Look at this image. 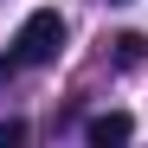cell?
<instances>
[{
    "mask_svg": "<svg viewBox=\"0 0 148 148\" xmlns=\"http://www.w3.org/2000/svg\"><path fill=\"white\" fill-rule=\"evenodd\" d=\"M13 52L26 58V64H52V58L64 52V19H58L52 7L26 13V26H19V39H13Z\"/></svg>",
    "mask_w": 148,
    "mask_h": 148,
    "instance_id": "6da1fadb",
    "label": "cell"
},
{
    "mask_svg": "<svg viewBox=\"0 0 148 148\" xmlns=\"http://www.w3.org/2000/svg\"><path fill=\"white\" fill-rule=\"evenodd\" d=\"M84 135H90V148H116V142L135 135V116H129V110H103V116L84 122Z\"/></svg>",
    "mask_w": 148,
    "mask_h": 148,
    "instance_id": "7a4b0ae2",
    "label": "cell"
},
{
    "mask_svg": "<svg viewBox=\"0 0 148 148\" xmlns=\"http://www.w3.org/2000/svg\"><path fill=\"white\" fill-rule=\"evenodd\" d=\"M116 58L135 64V58H142V32H122V39H116Z\"/></svg>",
    "mask_w": 148,
    "mask_h": 148,
    "instance_id": "3957f363",
    "label": "cell"
},
{
    "mask_svg": "<svg viewBox=\"0 0 148 148\" xmlns=\"http://www.w3.org/2000/svg\"><path fill=\"white\" fill-rule=\"evenodd\" d=\"M13 142H26V122H0V148H13Z\"/></svg>",
    "mask_w": 148,
    "mask_h": 148,
    "instance_id": "277c9868",
    "label": "cell"
},
{
    "mask_svg": "<svg viewBox=\"0 0 148 148\" xmlns=\"http://www.w3.org/2000/svg\"><path fill=\"white\" fill-rule=\"evenodd\" d=\"M19 64H26V58H19V52H7V58H0V84H7V77H13Z\"/></svg>",
    "mask_w": 148,
    "mask_h": 148,
    "instance_id": "5b68a950",
    "label": "cell"
},
{
    "mask_svg": "<svg viewBox=\"0 0 148 148\" xmlns=\"http://www.w3.org/2000/svg\"><path fill=\"white\" fill-rule=\"evenodd\" d=\"M110 7H122V0H110Z\"/></svg>",
    "mask_w": 148,
    "mask_h": 148,
    "instance_id": "8992f818",
    "label": "cell"
}]
</instances>
